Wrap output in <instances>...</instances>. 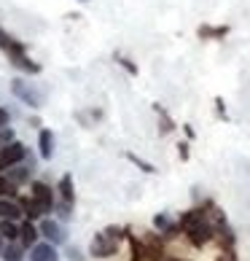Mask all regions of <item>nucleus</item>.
Instances as JSON below:
<instances>
[{
  "instance_id": "nucleus-1",
  "label": "nucleus",
  "mask_w": 250,
  "mask_h": 261,
  "mask_svg": "<svg viewBox=\"0 0 250 261\" xmlns=\"http://www.w3.org/2000/svg\"><path fill=\"white\" fill-rule=\"evenodd\" d=\"M0 49H3L8 54V60H11L14 67H19V70H24V73H41V65L33 62L30 57H27L24 51V43L22 41H16L14 35H8L3 27H0Z\"/></svg>"
},
{
  "instance_id": "nucleus-2",
  "label": "nucleus",
  "mask_w": 250,
  "mask_h": 261,
  "mask_svg": "<svg viewBox=\"0 0 250 261\" xmlns=\"http://www.w3.org/2000/svg\"><path fill=\"white\" fill-rule=\"evenodd\" d=\"M124 234L119 229H108V231H100V234H94V240H92V256H97V258H108V256H113L116 253V248H119V240H121Z\"/></svg>"
},
{
  "instance_id": "nucleus-3",
  "label": "nucleus",
  "mask_w": 250,
  "mask_h": 261,
  "mask_svg": "<svg viewBox=\"0 0 250 261\" xmlns=\"http://www.w3.org/2000/svg\"><path fill=\"white\" fill-rule=\"evenodd\" d=\"M11 92H14V94H16V97L22 100V102L30 105V108H41V102H43V97H41V94H38V92L33 89V86H27L24 81H19V79L11 84Z\"/></svg>"
},
{
  "instance_id": "nucleus-4",
  "label": "nucleus",
  "mask_w": 250,
  "mask_h": 261,
  "mask_svg": "<svg viewBox=\"0 0 250 261\" xmlns=\"http://www.w3.org/2000/svg\"><path fill=\"white\" fill-rule=\"evenodd\" d=\"M38 229H41V234H43L46 240H49L51 245H62L65 240H67V234H65V226H62V224H57V221H51V218H46V221H43V224L38 226Z\"/></svg>"
},
{
  "instance_id": "nucleus-5",
  "label": "nucleus",
  "mask_w": 250,
  "mask_h": 261,
  "mask_svg": "<svg viewBox=\"0 0 250 261\" xmlns=\"http://www.w3.org/2000/svg\"><path fill=\"white\" fill-rule=\"evenodd\" d=\"M33 199H35L46 213L54 210V191H51V186H46V183H41V180L33 183Z\"/></svg>"
},
{
  "instance_id": "nucleus-6",
  "label": "nucleus",
  "mask_w": 250,
  "mask_h": 261,
  "mask_svg": "<svg viewBox=\"0 0 250 261\" xmlns=\"http://www.w3.org/2000/svg\"><path fill=\"white\" fill-rule=\"evenodd\" d=\"M30 261H60V253L51 243H35L30 250Z\"/></svg>"
},
{
  "instance_id": "nucleus-7",
  "label": "nucleus",
  "mask_w": 250,
  "mask_h": 261,
  "mask_svg": "<svg viewBox=\"0 0 250 261\" xmlns=\"http://www.w3.org/2000/svg\"><path fill=\"white\" fill-rule=\"evenodd\" d=\"M38 151H41V159L54 156V135H51V129H41V135H38Z\"/></svg>"
},
{
  "instance_id": "nucleus-8",
  "label": "nucleus",
  "mask_w": 250,
  "mask_h": 261,
  "mask_svg": "<svg viewBox=\"0 0 250 261\" xmlns=\"http://www.w3.org/2000/svg\"><path fill=\"white\" fill-rule=\"evenodd\" d=\"M38 234H41V229H35L33 221H24V224L19 226V240H22L24 248H33L38 243Z\"/></svg>"
},
{
  "instance_id": "nucleus-9",
  "label": "nucleus",
  "mask_w": 250,
  "mask_h": 261,
  "mask_svg": "<svg viewBox=\"0 0 250 261\" xmlns=\"http://www.w3.org/2000/svg\"><path fill=\"white\" fill-rule=\"evenodd\" d=\"M19 216H22V205L14 199H8V197H0V218H11L16 221Z\"/></svg>"
},
{
  "instance_id": "nucleus-10",
  "label": "nucleus",
  "mask_w": 250,
  "mask_h": 261,
  "mask_svg": "<svg viewBox=\"0 0 250 261\" xmlns=\"http://www.w3.org/2000/svg\"><path fill=\"white\" fill-rule=\"evenodd\" d=\"M153 226H156V229L161 231V234H167V237H172V234H175V231H178L175 221H172V218L167 216V213H159V216L153 218Z\"/></svg>"
},
{
  "instance_id": "nucleus-11",
  "label": "nucleus",
  "mask_w": 250,
  "mask_h": 261,
  "mask_svg": "<svg viewBox=\"0 0 250 261\" xmlns=\"http://www.w3.org/2000/svg\"><path fill=\"white\" fill-rule=\"evenodd\" d=\"M197 33H199V38H213V41H220V38L229 35V27H226V24H220V27H207V24H202Z\"/></svg>"
},
{
  "instance_id": "nucleus-12",
  "label": "nucleus",
  "mask_w": 250,
  "mask_h": 261,
  "mask_svg": "<svg viewBox=\"0 0 250 261\" xmlns=\"http://www.w3.org/2000/svg\"><path fill=\"white\" fill-rule=\"evenodd\" d=\"M19 205H22V213H24V216L30 218V221H33V218H41L43 213H46V210H43L41 205H38V202H35L33 197H30V199H22Z\"/></svg>"
},
{
  "instance_id": "nucleus-13",
  "label": "nucleus",
  "mask_w": 250,
  "mask_h": 261,
  "mask_svg": "<svg viewBox=\"0 0 250 261\" xmlns=\"http://www.w3.org/2000/svg\"><path fill=\"white\" fill-rule=\"evenodd\" d=\"M60 197H62V202H70V205H73L75 191H73V178L70 175H62V180H60Z\"/></svg>"
},
{
  "instance_id": "nucleus-14",
  "label": "nucleus",
  "mask_w": 250,
  "mask_h": 261,
  "mask_svg": "<svg viewBox=\"0 0 250 261\" xmlns=\"http://www.w3.org/2000/svg\"><path fill=\"white\" fill-rule=\"evenodd\" d=\"M0 234H3L6 240H16V237H19L16 221H11V218H3V221H0Z\"/></svg>"
},
{
  "instance_id": "nucleus-15",
  "label": "nucleus",
  "mask_w": 250,
  "mask_h": 261,
  "mask_svg": "<svg viewBox=\"0 0 250 261\" xmlns=\"http://www.w3.org/2000/svg\"><path fill=\"white\" fill-rule=\"evenodd\" d=\"M8 178H11L16 186H19V183L30 180V170H27V167H19V164H14V167H8Z\"/></svg>"
},
{
  "instance_id": "nucleus-16",
  "label": "nucleus",
  "mask_w": 250,
  "mask_h": 261,
  "mask_svg": "<svg viewBox=\"0 0 250 261\" xmlns=\"http://www.w3.org/2000/svg\"><path fill=\"white\" fill-rule=\"evenodd\" d=\"M156 113H159V132H161V135H170L172 129H175L172 119H170V116H167L164 111H161V108H159V105H156Z\"/></svg>"
},
{
  "instance_id": "nucleus-17",
  "label": "nucleus",
  "mask_w": 250,
  "mask_h": 261,
  "mask_svg": "<svg viewBox=\"0 0 250 261\" xmlns=\"http://www.w3.org/2000/svg\"><path fill=\"white\" fill-rule=\"evenodd\" d=\"M16 194V183L8 175H0V197H14Z\"/></svg>"
},
{
  "instance_id": "nucleus-18",
  "label": "nucleus",
  "mask_w": 250,
  "mask_h": 261,
  "mask_svg": "<svg viewBox=\"0 0 250 261\" xmlns=\"http://www.w3.org/2000/svg\"><path fill=\"white\" fill-rule=\"evenodd\" d=\"M3 258L6 261H22V248H19V245H8L3 250Z\"/></svg>"
},
{
  "instance_id": "nucleus-19",
  "label": "nucleus",
  "mask_w": 250,
  "mask_h": 261,
  "mask_svg": "<svg viewBox=\"0 0 250 261\" xmlns=\"http://www.w3.org/2000/svg\"><path fill=\"white\" fill-rule=\"evenodd\" d=\"M116 62H119V65L124 67V70L129 73V75H137V67H134V65H132V62L127 60V57H116Z\"/></svg>"
},
{
  "instance_id": "nucleus-20",
  "label": "nucleus",
  "mask_w": 250,
  "mask_h": 261,
  "mask_svg": "<svg viewBox=\"0 0 250 261\" xmlns=\"http://www.w3.org/2000/svg\"><path fill=\"white\" fill-rule=\"evenodd\" d=\"M129 159H132L134 164H137V167H140L143 172H156V167H153V164H148V162H143V159H137V156H134V153H129Z\"/></svg>"
},
{
  "instance_id": "nucleus-21",
  "label": "nucleus",
  "mask_w": 250,
  "mask_h": 261,
  "mask_svg": "<svg viewBox=\"0 0 250 261\" xmlns=\"http://www.w3.org/2000/svg\"><path fill=\"white\" fill-rule=\"evenodd\" d=\"M8 121H11V113H8L6 108H0V129H6Z\"/></svg>"
},
{
  "instance_id": "nucleus-22",
  "label": "nucleus",
  "mask_w": 250,
  "mask_h": 261,
  "mask_svg": "<svg viewBox=\"0 0 250 261\" xmlns=\"http://www.w3.org/2000/svg\"><path fill=\"white\" fill-rule=\"evenodd\" d=\"M67 258H70V261H84V256H81L78 248H70V250H67Z\"/></svg>"
},
{
  "instance_id": "nucleus-23",
  "label": "nucleus",
  "mask_w": 250,
  "mask_h": 261,
  "mask_svg": "<svg viewBox=\"0 0 250 261\" xmlns=\"http://www.w3.org/2000/svg\"><path fill=\"white\" fill-rule=\"evenodd\" d=\"M215 105H218V116H220V119H229V116H226V111H224V100H215Z\"/></svg>"
},
{
  "instance_id": "nucleus-24",
  "label": "nucleus",
  "mask_w": 250,
  "mask_h": 261,
  "mask_svg": "<svg viewBox=\"0 0 250 261\" xmlns=\"http://www.w3.org/2000/svg\"><path fill=\"white\" fill-rule=\"evenodd\" d=\"M180 159H188V143H180Z\"/></svg>"
},
{
  "instance_id": "nucleus-25",
  "label": "nucleus",
  "mask_w": 250,
  "mask_h": 261,
  "mask_svg": "<svg viewBox=\"0 0 250 261\" xmlns=\"http://www.w3.org/2000/svg\"><path fill=\"white\" fill-rule=\"evenodd\" d=\"M0 253H3V234H0Z\"/></svg>"
},
{
  "instance_id": "nucleus-26",
  "label": "nucleus",
  "mask_w": 250,
  "mask_h": 261,
  "mask_svg": "<svg viewBox=\"0 0 250 261\" xmlns=\"http://www.w3.org/2000/svg\"><path fill=\"white\" fill-rule=\"evenodd\" d=\"M81 3H89V0H81Z\"/></svg>"
}]
</instances>
